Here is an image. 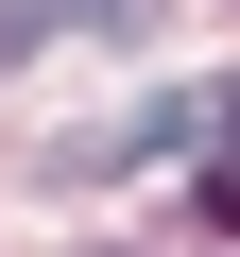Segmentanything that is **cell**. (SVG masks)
Returning a JSON list of instances; mask_svg holds the SVG:
<instances>
[{"instance_id":"obj_1","label":"cell","mask_w":240,"mask_h":257,"mask_svg":"<svg viewBox=\"0 0 240 257\" xmlns=\"http://www.w3.org/2000/svg\"><path fill=\"white\" fill-rule=\"evenodd\" d=\"M69 18H120V0H0V52H35V35H69Z\"/></svg>"},{"instance_id":"obj_2","label":"cell","mask_w":240,"mask_h":257,"mask_svg":"<svg viewBox=\"0 0 240 257\" xmlns=\"http://www.w3.org/2000/svg\"><path fill=\"white\" fill-rule=\"evenodd\" d=\"M206 223H223V240H240V155H206Z\"/></svg>"}]
</instances>
